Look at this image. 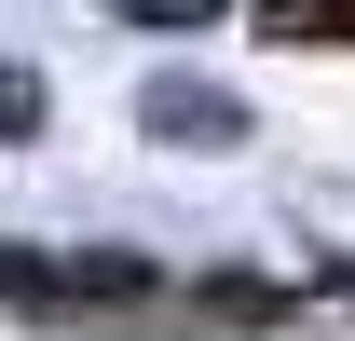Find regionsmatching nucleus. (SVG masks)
I'll return each instance as SVG.
<instances>
[{
    "label": "nucleus",
    "mask_w": 355,
    "mask_h": 341,
    "mask_svg": "<svg viewBox=\"0 0 355 341\" xmlns=\"http://www.w3.org/2000/svg\"><path fill=\"white\" fill-rule=\"evenodd\" d=\"M0 300L14 314H150L164 259L150 246H0Z\"/></svg>",
    "instance_id": "1"
},
{
    "label": "nucleus",
    "mask_w": 355,
    "mask_h": 341,
    "mask_svg": "<svg viewBox=\"0 0 355 341\" xmlns=\"http://www.w3.org/2000/svg\"><path fill=\"white\" fill-rule=\"evenodd\" d=\"M137 123L178 137V150H232L246 110H232V82H205V69H150V82H137Z\"/></svg>",
    "instance_id": "2"
},
{
    "label": "nucleus",
    "mask_w": 355,
    "mask_h": 341,
    "mask_svg": "<svg viewBox=\"0 0 355 341\" xmlns=\"http://www.w3.org/2000/svg\"><path fill=\"white\" fill-rule=\"evenodd\" d=\"M42 110H55V96H42V69H0V137H28Z\"/></svg>",
    "instance_id": "4"
},
{
    "label": "nucleus",
    "mask_w": 355,
    "mask_h": 341,
    "mask_svg": "<svg viewBox=\"0 0 355 341\" xmlns=\"http://www.w3.org/2000/svg\"><path fill=\"white\" fill-rule=\"evenodd\" d=\"M137 28H150V14H164V28H191V14H219V0H123Z\"/></svg>",
    "instance_id": "5"
},
{
    "label": "nucleus",
    "mask_w": 355,
    "mask_h": 341,
    "mask_svg": "<svg viewBox=\"0 0 355 341\" xmlns=\"http://www.w3.org/2000/svg\"><path fill=\"white\" fill-rule=\"evenodd\" d=\"M273 42H355V0H260Z\"/></svg>",
    "instance_id": "3"
}]
</instances>
